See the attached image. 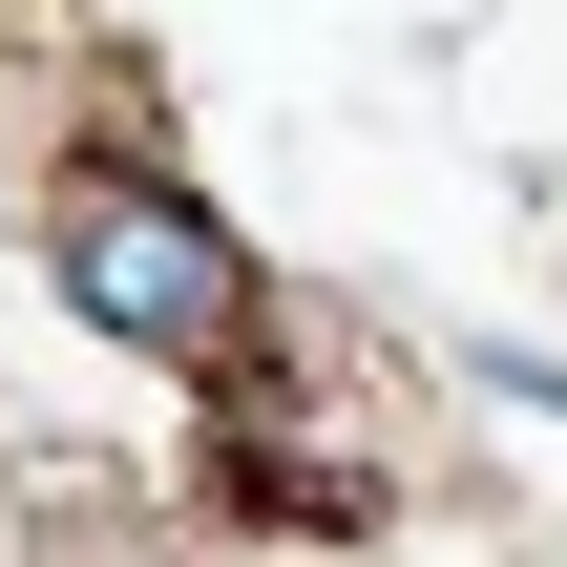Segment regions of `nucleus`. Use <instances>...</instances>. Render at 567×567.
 Wrapping results in <instances>:
<instances>
[{
    "label": "nucleus",
    "mask_w": 567,
    "mask_h": 567,
    "mask_svg": "<svg viewBox=\"0 0 567 567\" xmlns=\"http://www.w3.org/2000/svg\"><path fill=\"white\" fill-rule=\"evenodd\" d=\"M42 252H63V295H84L126 358H168V379H231V358L274 337V316H252V252H231L168 168H126V147H105V168H63Z\"/></svg>",
    "instance_id": "obj_1"
}]
</instances>
